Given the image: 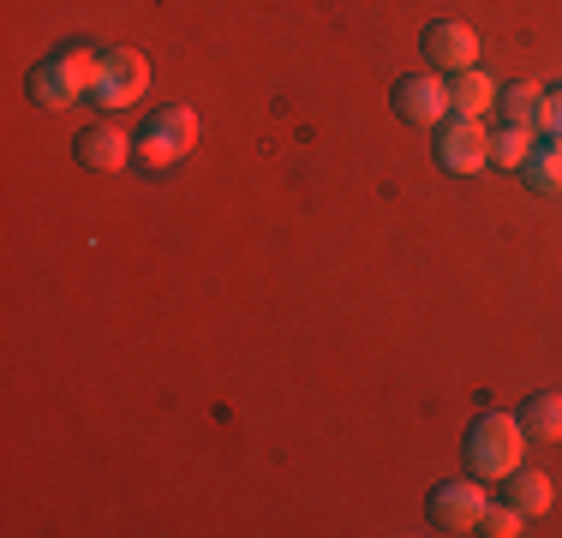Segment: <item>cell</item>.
<instances>
[{
	"instance_id": "obj_11",
	"label": "cell",
	"mask_w": 562,
	"mask_h": 538,
	"mask_svg": "<svg viewBox=\"0 0 562 538\" xmlns=\"http://www.w3.org/2000/svg\"><path fill=\"white\" fill-rule=\"evenodd\" d=\"M520 180H527L532 192L557 198V192H562V144H557V138L532 144V150H527V161H520Z\"/></svg>"
},
{
	"instance_id": "obj_4",
	"label": "cell",
	"mask_w": 562,
	"mask_h": 538,
	"mask_svg": "<svg viewBox=\"0 0 562 538\" xmlns=\"http://www.w3.org/2000/svg\"><path fill=\"white\" fill-rule=\"evenodd\" d=\"M144 90H150V60L138 48L97 54V78H90V102L97 108H132Z\"/></svg>"
},
{
	"instance_id": "obj_9",
	"label": "cell",
	"mask_w": 562,
	"mask_h": 538,
	"mask_svg": "<svg viewBox=\"0 0 562 538\" xmlns=\"http://www.w3.org/2000/svg\"><path fill=\"white\" fill-rule=\"evenodd\" d=\"M72 156L85 161V168H97V173H120L132 161V138L120 126H90L85 138L72 144Z\"/></svg>"
},
{
	"instance_id": "obj_10",
	"label": "cell",
	"mask_w": 562,
	"mask_h": 538,
	"mask_svg": "<svg viewBox=\"0 0 562 538\" xmlns=\"http://www.w3.org/2000/svg\"><path fill=\"white\" fill-rule=\"evenodd\" d=\"M520 430H527L532 442H562V395L557 389H539V395L520 401Z\"/></svg>"
},
{
	"instance_id": "obj_14",
	"label": "cell",
	"mask_w": 562,
	"mask_h": 538,
	"mask_svg": "<svg viewBox=\"0 0 562 538\" xmlns=\"http://www.w3.org/2000/svg\"><path fill=\"white\" fill-rule=\"evenodd\" d=\"M503 484H508V503H515L527 520L544 515V508H551V496H557V491H551V473H532V467H515Z\"/></svg>"
},
{
	"instance_id": "obj_3",
	"label": "cell",
	"mask_w": 562,
	"mask_h": 538,
	"mask_svg": "<svg viewBox=\"0 0 562 538\" xmlns=\"http://www.w3.org/2000/svg\"><path fill=\"white\" fill-rule=\"evenodd\" d=\"M198 144V114L192 108H156L150 120H144V132L132 138V161L150 173L173 168V161H186Z\"/></svg>"
},
{
	"instance_id": "obj_12",
	"label": "cell",
	"mask_w": 562,
	"mask_h": 538,
	"mask_svg": "<svg viewBox=\"0 0 562 538\" xmlns=\"http://www.w3.org/2000/svg\"><path fill=\"white\" fill-rule=\"evenodd\" d=\"M485 108H497V85H491L479 66H467V72L449 78V114H485Z\"/></svg>"
},
{
	"instance_id": "obj_15",
	"label": "cell",
	"mask_w": 562,
	"mask_h": 538,
	"mask_svg": "<svg viewBox=\"0 0 562 538\" xmlns=\"http://www.w3.org/2000/svg\"><path fill=\"white\" fill-rule=\"evenodd\" d=\"M527 150H532V132H527V126H503V132H491V161H497V168L515 173L520 161H527Z\"/></svg>"
},
{
	"instance_id": "obj_2",
	"label": "cell",
	"mask_w": 562,
	"mask_h": 538,
	"mask_svg": "<svg viewBox=\"0 0 562 538\" xmlns=\"http://www.w3.org/2000/svg\"><path fill=\"white\" fill-rule=\"evenodd\" d=\"M467 473L473 479H508L520 467V449H527V430H520L515 413H479L467 425Z\"/></svg>"
},
{
	"instance_id": "obj_6",
	"label": "cell",
	"mask_w": 562,
	"mask_h": 538,
	"mask_svg": "<svg viewBox=\"0 0 562 538\" xmlns=\"http://www.w3.org/2000/svg\"><path fill=\"white\" fill-rule=\"evenodd\" d=\"M425 515H431L437 533H473L479 515H485V484L479 479H449L425 496Z\"/></svg>"
},
{
	"instance_id": "obj_7",
	"label": "cell",
	"mask_w": 562,
	"mask_h": 538,
	"mask_svg": "<svg viewBox=\"0 0 562 538\" xmlns=\"http://www.w3.org/2000/svg\"><path fill=\"white\" fill-rule=\"evenodd\" d=\"M395 114L407 120V126H437V120L449 114V85L437 72H407L395 85Z\"/></svg>"
},
{
	"instance_id": "obj_16",
	"label": "cell",
	"mask_w": 562,
	"mask_h": 538,
	"mask_svg": "<svg viewBox=\"0 0 562 538\" xmlns=\"http://www.w3.org/2000/svg\"><path fill=\"white\" fill-rule=\"evenodd\" d=\"M520 520H527V515H520L515 503H485V515H479L473 533H485V538H515V533H527Z\"/></svg>"
},
{
	"instance_id": "obj_8",
	"label": "cell",
	"mask_w": 562,
	"mask_h": 538,
	"mask_svg": "<svg viewBox=\"0 0 562 538\" xmlns=\"http://www.w3.org/2000/svg\"><path fill=\"white\" fill-rule=\"evenodd\" d=\"M425 60L437 72H467V66H479V36L454 19H437V24H425Z\"/></svg>"
},
{
	"instance_id": "obj_13",
	"label": "cell",
	"mask_w": 562,
	"mask_h": 538,
	"mask_svg": "<svg viewBox=\"0 0 562 538\" xmlns=\"http://www.w3.org/2000/svg\"><path fill=\"white\" fill-rule=\"evenodd\" d=\"M497 108H503V126H527V132L544 126V90L539 85H508V90H497Z\"/></svg>"
},
{
	"instance_id": "obj_1",
	"label": "cell",
	"mask_w": 562,
	"mask_h": 538,
	"mask_svg": "<svg viewBox=\"0 0 562 538\" xmlns=\"http://www.w3.org/2000/svg\"><path fill=\"white\" fill-rule=\"evenodd\" d=\"M90 78H97V54L85 48H55L24 72V90H31L36 108H72V102H90Z\"/></svg>"
},
{
	"instance_id": "obj_5",
	"label": "cell",
	"mask_w": 562,
	"mask_h": 538,
	"mask_svg": "<svg viewBox=\"0 0 562 538\" xmlns=\"http://www.w3.org/2000/svg\"><path fill=\"white\" fill-rule=\"evenodd\" d=\"M437 161L443 173H479L491 161V132L479 126V114H443L437 120Z\"/></svg>"
},
{
	"instance_id": "obj_17",
	"label": "cell",
	"mask_w": 562,
	"mask_h": 538,
	"mask_svg": "<svg viewBox=\"0 0 562 538\" xmlns=\"http://www.w3.org/2000/svg\"><path fill=\"white\" fill-rule=\"evenodd\" d=\"M539 132L562 144V90H557V97H544V126H539Z\"/></svg>"
}]
</instances>
